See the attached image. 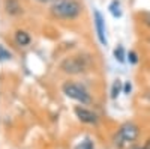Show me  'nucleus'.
Returning <instances> with one entry per match:
<instances>
[{"label": "nucleus", "instance_id": "1", "mask_svg": "<svg viewBox=\"0 0 150 149\" xmlns=\"http://www.w3.org/2000/svg\"><path fill=\"white\" fill-rule=\"evenodd\" d=\"M50 9L59 18H75L81 14V5L77 0H53Z\"/></svg>", "mask_w": 150, "mask_h": 149}, {"label": "nucleus", "instance_id": "2", "mask_svg": "<svg viewBox=\"0 0 150 149\" xmlns=\"http://www.w3.org/2000/svg\"><path fill=\"white\" fill-rule=\"evenodd\" d=\"M137 137H138V127L135 123L128 122V123H123L120 127L119 133L114 137V143L117 148H125V146L131 145Z\"/></svg>", "mask_w": 150, "mask_h": 149}, {"label": "nucleus", "instance_id": "3", "mask_svg": "<svg viewBox=\"0 0 150 149\" xmlns=\"http://www.w3.org/2000/svg\"><path fill=\"white\" fill-rule=\"evenodd\" d=\"M63 92L66 96L72 98V99H77L81 104H89L90 103V95L87 93V91L84 88L78 84H74V83H65L63 84Z\"/></svg>", "mask_w": 150, "mask_h": 149}, {"label": "nucleus", "instance_id": "4", "mask_svg": "<svg viewBox=\"0 0 150 149\" xmlns=\"http://www.w3.org/2000/svg\"><path fill=\"white\" fill-rule=\"evenodd\" d=\"M62 69L65 72H69V74H78V72H83L86 68H87V63H86V59L81 57V56H72V57H68L66 60L62 62Z\"/></svg>", "mask_w": 150, "mask_h": 149}, {"label": "nucleus", "instance_id": "5", "mask_svg": "<svg viewBox=\"0 0 150 149\" xmlns=\"http://www.w3.org/2000/svg\"><path fill=\"white\" fill-rule=\"evenodd\" d=\"M95 26H96V33L98 39L102 45H107V36H105V21L99 11H95Z\"/></svg>", "mask_w": 150, "mask_h": 149}, {"label": "nucleus", "instance_id": "6", "mask_svg": "<svg viewBox=\"0 0 150 149\" xmlns=\"http://www.w3.org/2000/svg\"><path fill=\"white\" fill-rule=\"evenodd\" d=\"M75 115L78 116V119L80 120H83V122H86V123H95L96 120H98V116L93 113V111H90V110H87V108H84V107H75Z\"/></svg>", "mask_w": 150, "mask_h": 149}, {"label": "nucleus", "instance_id": "7", "mask_svg": "<svg viewBox=\"0 0 150 149\" xmlns=\"http://www.w3.org/2000/svg\"><path fill=\"white\" fill-rule=\"evenodd\" d=\"M5 9L11 15H17V14H20V12L23 11L21 5L18 3V0H6L5 2Z\"/></svg>", "mask_w": 150, "mask_h": 149}, {"label": "nucleus", "instance_id": "8", "mask_svg": "<svg viewBox=\"0 0 150 149\" xmlns=\"http://www.w3.org/2000/svg\"><path fill=\"white\" fill-rule=\"evenodd\" d=\"M15 41L20 44V45H29L30 44V36L27 32H24V30H18L15 33Z\"/></svg>", "mask_w": 150, "mask_h": 149}, {"label": "nucleus", "instance_id": "9", "mask_svg": "<svg viewBox=\"0 0 150 149\" xmlns=\"http://www.w3.org/2000/svg\"><path fill=\"white\" fill-rule=\"evenodd\" d=\"M110 12L114 17H120L122 15V11H120V3L117 2V0H112L111 5H110Z\"/></svg>", "mask_w": 150, "mask_h": 149}, {"label": "nucleus", "instance_id": "10", "mask_svg": "<svg viewBox=\"0 0 150 149\" xmlns=\"http://www.w3.org/2000/svg\"><path fill=\"white\" fill-rule=\"evenodd\" d=\"M120 89H122V81L116 80L114 84H112V89H111V98H117L120 93Z\"/></svg>", "mask_w": 150, "mask_h": 149}, {"label": "nucleus", "instance_id": "11", "mask_svg": "<svg viewBox=\"0 0 150 149\" xmlns=\"http://www.w3.org/2000/svg\"><path fill=\"white\" fill-rule=\"evenodd\" d=\"M114 57L119 60V62H125V50L122 45H117L116 50H114Z\"/></svg>", "mask_w": 150, "mask_h": 149}, {"label": "nucleus", "instance_id": "12", "mask_svg": "<svg viewBox=\"0 0 150 149\" xmlns=\"http://www.w3.org/2000/svg\"><path fill=\"white\" fill-rule=\"evenodd\" d=\"M11 59V51H8V50L3 47V45H0V60H8Z\"/></svg>", "mask_w": 150, "mask_h": 149}, {"label": "nucleus", "instance_id": "13", "mask_svg": "<svg viewBox=\"0 0 150 149\" xmlns=\"http://www.w3.org/2000/svg\"><path fill=\"white\" fill-rule=\"evenodd\" d=\"M75 149H93V143H92L89 139H86L84 142H81Z\"/></svg>", "mask_w": 150, "mask_h": 149}, {"label": "nucleus", "instance_id": "14", "mask_svg": "<svg viewBox=\"0 0 150 149\" xmlns=\"http://www.w3.org/2000/svg\"><path fill=\"white\" fill-rule=\"evenodd\" d=\"M129 60H131V63H137V60H138V57H137L134 51H129Z\"/></svg>", "mask_w": 150, "mask_h": 149}, {"label": "nucleus", "instance_id": "15", "mask_svg": "<svg viewBox=\"0 0 150 149\" xmlns=\"http://www.w3.org/2000/svg\"><path fill=\"white\" fill-rule=\"evenodd\" d=\"M131 89H132L131 83H126V84H125V93H129V92H131Z\"/></svg>", "mask_w": 150, "mask_h": 149}, {"label": "nucleus", "instance_id": "16", "mask_svg": "<svg viewBox=\"0 0 150 149\" xmlns=\"http://www.w3.org/2000/svg\"><path fill=\"white\" fill-rule=\"evenodd\" d=\"M144 21H146V24H147V26H150V14H146V17H144Z\"/></svg>", "mask_w": 150, "mask_h": 149}, {"label": "nucleus", "instance_id": "17", "mask_svg": "<svg viewBox=\"0 0 150 149\" xmlns=\"http://www.w3.org/2000/svg\"><path fill=\"white\" fill-rule=\"evenodd\" d=\"M143 149H150V139L147 140V143L144 145V148H143Z\"/></svg>", "mask_w": 150, "mask_h": 149}, {"label": "nucleus", "instance_id": "18", "mask_svg": "<svg viewBox=\"0 0 150 149\" xmlns=\"http://www.w3.org/2000/svg\"><path fill=\"white\" fill-rule=\"evenodd\" d=\"M38 2H44L45 3V2H50V0H38Z\"/></svg>", "mask_w": 150, "mask_h": 149}]
</instances>
